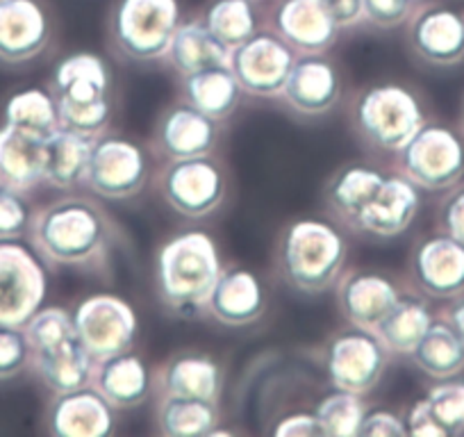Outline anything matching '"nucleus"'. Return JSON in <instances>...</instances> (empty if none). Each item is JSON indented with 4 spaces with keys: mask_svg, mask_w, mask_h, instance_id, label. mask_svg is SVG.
Here are the masks:
<instances>
[{
    "mask_svg": "<svg viewBox=\"0 0 464 437\" xmlns=\"http://www.w3.org/2000/svg\"><path fill=\"white\" fill-rule=\"evenodd\" d=\"M25 337L30 342L33 354H42V351H53L57 346L66 345V342L75 340V325L73 316L64 310V307H39L28 324L24 325Z\"/></svg>",
    "mask_w": 464,
    "mask_h": 437,
    "instance_id": "nucleus-38",
    "label": "nucleus"
},
{
    "mask_svg": "<svg viewBox=\"0 0 464 437\" xmlns=\"http://www.w3.org/2000/svg\"><path fill=\"white\" fill-rule=\"evenodd\" d=\"M410 44L428 64H458L464 60V15L444 5L426 7L412 21Z\"/></svg>",
    "mask_w": 464,
    "mask_h": 437,
    "instance_id": "nucleus-18",
    "label": "nucleus"
},
{
    "mask_svg": "<svg viewBox=\"0 0 464 437\" xmlns=\"http://www.w3.org/2000/svg\"><path fill=\"white\" fill-rule=\"evenodd\" d=\"M33 364L37 369L39 378L55 394L82 390V387L89 385L93 372V358L80 345L78 337L53 351L33 354Z\"/></svg>",
    "mask_w": 464,
    "mask_h": 437,
    "instance_id": "nucleus-29",
    "label": "nucleus"
},
{
    "mask_svg": "<svg viewBox=\"0 0 464 437\" xmlns=\"http://www.w3.org/2000/svg\"><path fill=\"white\" fill-rule=\"evenodd\" d=\"M414 0H364V19L378 28H396L412 15Z\"/></svg>",
    "mask_w": 464,
    "mask_h": 437,
    "instance_id": "nucleus-42",
    "label": "nucleus"
},
{
    "mask_svg": "<svg viewBox=\"0 0 464 437\" xmlns=\"http://www.w3.org/2000/svg\"><path fill=\"white\" fill-rule=\"evenodd\" d=\"M89 385L111 405V408H137L149 399L150 374L140 355L123 351L110 358L93 360Z\"/></svg>",
    "mask_w": 464,
    "mask_h": 437,
    "instance_id": "nucleus-20",
    "label": "nucleus"
},
{
    "mask_svg": "<svg viewBox=\"0 0 464 437\" xmlns=\"http://www.w3.org/2000/svg\"><path fill=\"white\" fill-rule=\"evenodd\" d=\"M428 403L435 413L437 422L446 428L449 435H462L464 432V383L449 381L440 383L428 392Z\"/></svg>",
    "mask_w": 464,
    "mask_h": 437,
    "instance_id": "nucleus-39",
    "label": "nucleus"
},
{
    "mask_svg": "<svg viewBox=\"0 0 464 437\" xmlns=\"http://www.w3.org/2000/svg\"><path fill=\"white\" fill-rule=\"evenodd\" d=\"M230 55L232 48L226 46L205 21H187L178 25L167 51L173 69L180 75H191L212 66H230Z\"/></svg>",
    "mask_w": 464,
    "mask_h": 437,
    "instance_id": "nucleus-26",
    "label": "nucleus"
},
{
    "mask_svg": "<svg viewBox=\"0 0 464 437\" xmlns=\"http://www.w3.org/2000/svg\"><path fill=\"white\" fill-rule=\"evenodd\" d=\"M226 180L221 169L208 158L173 160L162 176V196L178 214L208 217L221 205Z\"/></svg>",
    "mask_w": 464,
    "mask_h": 437,
    "instance_id": "nucleus-13",
    "label": "nucleus"
},
{
    "mask_svg": "<svg viewBox=\"0 0 464 437\" xmlns=\"http://www.w3.org/2000/svg\"><path fill=\"white\" fill-rule=\"evenodd\" d=\"M408 435L405 431V422L396 417L394 413L387 410H373V413L364 414L362 428H360V437H403Z\"/></svg>",
    "mask_w": 464,
    "mask_h": 437,
    "instance_id": "nucleus-44",
    "label": "nucleus"
},
{
    "mask_svg": "<svg viewBox=\"0 0 464 437\" xmlns=\"http://www.w3.org/2000/svg\"><path fill=\"white\" fill-rule=\"evenodd\" d=\"M446 321L450 324L455 333L459 335V340L464 342V298L455 301L453 306L449 307V315H446Z\"/></svg>",
    "mask_w": 464,
    "mask_h": 437,
    "instance_id": "nucleus-48",
    "label": "nucleus"
},
{
    "mask_svg": "<svg viewBox=\"0 0 464 437\" xmlns=\"http://www.w3.org/2000/svg\"><path fill=\"white\" fill-rule=\"evenodd\" d=\"M401 171L417 187L440 191L464 176V141L446 126H426L399 151Z\"/></svg>",
    "mask_w": 464,
    "mask_h": 437,
    "instance_id": "nucleus-7",
    "label": "nucleus"
},
{
    "mask_svg": "<svg viewBox=\"0 0 464 437\" xmlns=\"http://www.w3.org/2000/svg\"><path fill=\"white\" fill-rule=\"evenodd\" d=\"M360 132L373 146L399 153L423 128L421 102L401 84H376L360 96L355 110Z\"/></svg>",
    "mask_w": 464,
    "mask_h": 437,
    "instance_id": "nucleus-6",
    "label": "nucleus"
},
{
    "mask_svg": "<svg viewBox=\"0 0 464 437\" xmlns=\"http://www.w3.org/2000/svg\"><path fill=\"white\" fill-rule=\"evenodd\" d=\"M346 242L337 228L319 218H301L287 228L280 247V267L289 283L307 294L328 289L342 274Z\"/></svg>",
    "mask_w": 464,
    "mask_h": 437,
    "instance_id": "nucleus-4",
    "label": "nucleus"
},
{
    "mask_svg": "<svg viewBox=\"0 0 464 437\" xmlns=\"http://www.w3.org/2000/svg\"><path fill=\"white\" fill-rule=\"evenodd\" d=\"M34 248L53 265H84L105 248L110 221L87 199H62L33 217Z\"/></svg>",
    "mask_w": 464,
    "mask_h": 437,
    "instance_id": "nucleus-1",
    "label": "nucleus"
},
{
    "mask_svg": "<svg viewBox=\"0 0 464 437\" xmlns=\"http://www.w3.org/2000/svg\"><path fill=\"white\" fill-rule=\"evenodd\" d=\"M294 48L283 37L262 33L253 34L242 46L232 48L230 71L242 92L257 98L283 96L285 83L292 71Z\"/></svg>",
    "mask_w": 464,
    "mask_h": 437,
    "instance_id": "nucleus-11",
    "label": "nucleus"
},
{
    "mask_svg": "<svg viewBox=\"0 0 464 437\" xmlns=\"http://www.w3.org/2000/svg\"><path fill=\"white\" fill-rule=\"evenodd\" d=\"M46 269L14 239L0 242V324L24 328L46 298Z\"/></svg>",
    "mask_w": 464,
    "mask_h": 437,
    "instance_id": "nucleus-9",
    "label": "nucleus"
},
{
    "mask_svg": "<svg viewBox=\"0 0 464 437\" xmlns=\"http://www.w3.org/2000/svg\"><path fill=\"white\" fill-rule=\"evenodd\" d=\"M274 25L280 37L303 55H321L339 34L325 0H283L274 15Z\"/></svg>",
    "mask_w": 464,
    "mask_h": 437,
    "instance_id": "nucleus-15",
    "label": "nucleus"
},
{
    "mask_svg": "<svg viewBox=\"0 0 464 437\" xmlns=\"http://www.w3.org/2000/svg\"><path fill=\"white\" fill-rule=\"evenodd\" d=\"M33 358V349L19 325L0 324V381L19 376Z\"/></svg>",
    "mask_w": 464,
    "mask_h": 437,
    "instance_id": "nucleus-41",
    "label": "nucleus"
},
{
    "mask_svg": "<svg viewBox=\"0 0 464 437\" xmlns=\"http://www.w3.org/2000/svg\"><path fill=\"white\" fill-rule=\"evenodd\" d=\"M339 28H353L364 19V0H325Z\"/></svg>",
    "mask_w": 464,
    "mask_h": 437,
    "instance_id": "nucleus-47",
    "label": "nucleus"
},
{
    "mask_svg": "<svg viewBox=\"0 0 464 437\" xmlns=\"http://www.w3.org/2000/svg\"><path fill=\"white\" fill-rule=\"evenodd\" d=\"M111 423V405L93 387L57 394L48 413V428L57 437H105Z\"/></svg>",
    "mask_w": 464,
    "mask_h": 437,
    "instance_id": "nucleus-22",
    "label": "nucleus"
},
{
    "mask_svg": "<svg viewBox=\"0 0 464 437\" xmlns=\"http://www.w3.org/2000/svg\"><path fill=\"white\" fill-rule=\"evenodd\" d=\"M314 414L319 419L321 428H324V435L360 437V428H362L367 408H364L360 394L337 390L319 401Z\"/></svg>",
    "mask_w": 464,
    "mask_h": 437,
    "instance_id": "nucleus-37",
    "label": "nucleus"
},
{
    "mask_svg": "<svg viewBox=\"0 0 464 437\" xmlns=\"http://www.w3.org/2000/svg\"><path fill=\"white\" fill-rule=\"evenodd\" d=\"M221 367L208 355H178L164 367L162 383L169 396H187L217 403L221 394Z\"/></svg>",
    "mask_w": 464,
    "mask_h": 437,
    "instance_id": "nucleus-30",
    "label": "nucleus"
},
{
    "mask_svg": "<svg viewBox=\"0 0 464 437\" xmlns=\"http://www.w3.org/2000/svg\"><path fill=\"white\" fill-rule=\"evenodd\" d=\"M5 123L48 137L60 128L55 96L39 87L16 92L5 105Z\"/></svg>",
    "mask_w": 464,
    "mask_h": 437,
    "instance_id": "nucleus-34",
    "label": "nucleus"
},
{
    "mask_svg": "<svg viewBox=\"0 0 464 437\" xmlns=\"http://www.w3.org/2000/svg\"><path fill=\"white\" fill-rule=\"evenodd\" d=\"M178 25V0H119L111 12V34L116 46L140 62L167 57Z\"/></svg>",
    "mask_w": 464,
    "mask_h": 437,
    "instance_id": "nucleus-5",
    "label": "nucleus"
},
{
    "mask_svg": "<svg viewBox=\"0 0 464 437\" xmlns=\"http://www.w3.org/2000/svg\"><path fill=\"white\" fill-rule=\"evenodd\" d=\"M401 298L399 287L382 274H351L339 283V310L355 328L376 331V325Z\"/></svg>",
    "mask_w": 464,
    "mask_h": 437,
    "instance_id": "nucleus-21",
    "label": "nucleus"
},
{
    "mask_svg": "<svg viewBox=\"0 0 464 437\" xmlns=\"http://www.w3.org/2000/svg\"><path fill=\"white\" fill-rule=\"evenodd\" d=\"M96 137L82 132L57 128L46 137V167H44V182L55 189H71L84 182L89 158Z\"/></svg>",
    "mask_w": 464,
    "mask_h": 437,
    "instance_id": "nucleus-27",
    "label": "nucleus"
},
{
    "mask_svg": "<svg viewBox=\"0 0 464 437\" xmlns=\"http://www.w3.org/2000/svg\"><path fill=\"white\" fill-rule=\"evenodd\" d=\"M387 349L373 331L339 333L325 349V372L337 390L367 394L381 383Z\"/></svg>",
    "mask_w": 464,
    "mask_h": 437,
    "instance_id": "nucleus-10",
    "label": "nucleus"
},
{
    "mask_svg": "<svg viewBox=\"0 0 464 437\" xmlns=\"http://www.w3.org/2000/svg\"><path fill=\"white\" fill-rule=\"evenodd\" d=\"M266 296L260 278L248 269L223 271L209 294L208 310L226 325H248L265 312Z\"/></svg>",
    "mask_w": 464,
    "mask_h": 437,
    "instance_id": "nucleus-24",
    "label": "nucleus"
},
{
    "mask_svg": "<svg viewBox=\"0 0 464 437\" xmlns=\"http://www.w3.org/2000/svg\"><path fill=\"white\" fill-rule=\"evenodd\" d=\"M33 226V209L24 191L0 185V242L19 239Z\"/></svg>",
    "mask_w": 464,
    "mask_h": 437,
    "instance_id": "nucleus-40",
    "label": "nucleus"
},
{
    "mask_svg": "<svg viewBox=\"0 0 464 437\" xmlns=\"http://www.w3.org/2000/svg\"><path fill=\"white\" fill-rule=\"evenodd\" d=\"M146 155L132 141L105 137L93 141L84 185L102 199H130L146 185Z\"/></svg>",
    "mask_w": 464,
    "mask_h": 437,
    "instance_id": "nucleus-12",
    "label": "nucleus"
},
{
    "mask_svg": "<svg viewBox=\"0 0 464 437\" xmlns=\"http://www.w3.org/2000/svg\"><path fill=\"white\" fill-rule=\"evenodd\" d=\"M412 274L428 296H459L464 292V244L446 233L426 239L412 256Z\"/></svg>",
    "mask_w": 464,
    "mask_h": 437,
    "instance_id": "nucleus-17",
    "label": "nucleus"
},
{
    "mask_svg": "<svg viewBox=\"0 0 464 437\" xmlns=\"http://www.w3.org/2000/svg\"><path fill=\"white\" fill-rule=\"evenodd\" d=\"M405 431L412 437H449L446 428L437 422L428 399L417 401V403L410 408L408 419H405Z\"/></svg>",
    "mask_w": 464,
    "mask_h": 437,
    "instance_id": "nucleus-43",
    "label": "nucleus"
},
{
    "mask_svg": "<svg viewBox=\"0 0 464 437\" xmlns=\"http://www.w3.org/2000/svg\"><path fill=\"white\" fill-rule=\"evenodd\" d=\"M110 71L93 53L64 57L53 73L60 126L96 137L110 121Z\"/></svg>",
    "mask_w": 464,
    "mask_h": 437,
    "instance_id": "nucleus-3",
    "label": "nucleus"
},
{
    "mask_svg": "<svg viewBox=\"0 0 464 437\" xmlns=\"http://www.w3.org/2000/svg\"><path fill=\"white\" fill-rule=\"evenodd\" d=\"M221 274L217 244L198 230L176 235L158 253V292L173 310H198L208 306Z\"/></svg>",
    "mask_w": 464,
    "mask_h": 437,
    "instance_id": "nucleus-2",
    "label": "nucleus"
},
{
    "mask_svg": "<svg viewBox=\"0 0 464 437\" xmlns=\"http://www.w3.org/2000/svg\"><path fill=\"white\" fill-rule=\"evenodd\" d=\"M276 435L278 437H324V428H321L316 414H289V417L280 419L276 426Z\"/></svg>",
    "mask_w": 464,
    "mask_h": 437,
    "instance_id": "nucleus-46",
    "label": "nucleus"
},
{
    "mask_svg": "<svg viewBox=\"0 0 464 437\" xmlns=\"http://www.w3.org/2000/svg\"><path fill=\"white\" fill-rule=\"evenodd\" d=\"M385 180L381 171L372 167H362V164H353V167H346L334 176V180L330 182V203L337 209L339 214L348 218H358L360 209L369 203L373 194L378 191L381 182Z\"/></svg>",
    "mask_w": 464,
    "mask_h": 437,
    "instance_id": "nucleus-35",
    "label": "nucleus"
},
{
    "mask_svg": "<svg viewBox=\"0 0 464 437\" xmlns=\"http://www.w3.org/2000/svg\"><path fill=\"white\" fill-rule=\"evenodd\" d=\"M187 105L203 112L212 121H223L235 112L242 98V87L230 71V66H212L185 75L182 83Z\"/></svg>",
    "mask_w": 464,
    "mask_h": 437,
    "instance_id": "nucleus-28",
    "label": "nucleus"
},
{
    "mask_svg": "<svg viewBox=\"0 0 464 437\" xmlns=\"http://www.w3.org/2000/svg\"><path fill=\"white\" fill-rule=\"evenodd\" d=\"M51 21L39 0H0V62L21 64L46 48Z\"/></svg>",
    "mask_w": 464,
    "mask_h": 437,
    "instance_id": "nucleus-14",
    "label": "nucleus"
},
{
    "mask_svg": "<svg viewBox=\"0 0 464 437\" xmlns=\"http://www.w3.org/2000/svg\"><path fill=\"white\" fill-rule=\"evenodd\" d=\"M419 203V189L410 178L385 176L376 194L360 209L355 224L376 238H396L412 226Z\"/></svg>",
    "mask_w": 464,
    "mask_h": 437,
    "instance_id": "nucleus-16",
    "label": "nucleus"
},
{
    "mask_svg": "<svg viewBox=\"0 0 464 437\" xmlns=\"http://www.w3.org/2000/svg\"><path fill=\"white\" fill-rule=\"evenodd\" d=\"M203 21L230 48L248 42L257 28L251 0H214L205 12Z\"/></svg>",
    "mask_w": 464,
    "mask_h": 437,
    "instance_id": "nucleus-36",
    "label": "nucleus"
},
{
    "mask_svg": "<svg viewBox=\"0 0 464 437\" xmlns=\"http://www.w3.org/2000/svg\"><path fill=\"white\" fill-rule=\"evenodd\" d=\"M75 337L93 360L130 351L137 337L135 310L114 294H93L73 310Z\"/></svg>",
    "mask_w": 464,
    "mask_h": 437,
    "instance_id": "nucleus-8",
    "label": "nucleus"
},
{
    "mask_svg": "<svg viewBox=\"0 0 464 437\" xmlns=\"http://www.w3.org/2000/svg\"><path fill=\"white\" fill-rule=\"evenodd\" d=\"M46 137L5 123L0 128V185L28 191L44 182Z\"/></svg>",
    "mask_w": 464,
    "mask_h": 437,
    "instance_id": "nucleus-23",
    "label": "nucleus"
},
{
    "mask_svg": "<svg viewBox=\"0 0 464 437\" xmlns=\"http://www.w3.org/2000/svg\"><path fill=\"white\" fill-rule=\"evenodd\" d=\"M440 221L441 230H444L449 238L464 244V187H459L458 191H453V194L444 200Z\"/></svg>",
    "mask_w": 464,
    "mask_h": 437,
    "instance_id": "nucleus-45",
    "label": "nucleus"
},
{
    "mask_svg": "<svg viewBox=\"0 0 464 437\" xmlns=\"http://www.w3.org/2000/svg\"><path fill=\"white\" fill-rule=\"evenodd\" d=\"M160 432L169 437H208L217 431L218 410L214 401L169 396L158 410Z\"/></svg>",
    "mask_w": 464,
    "mask_h": 437,
    "instance_id": "nucleus-33",
    "label": "nucleus"
},
{
    "mask_svg": "<svg viewBox=\"0 0 464 437\" xmlns=\"http://www.w3.org/2000/svg\"><path fill=\"white\" fill-rule=\"evenodd\" d=\"M410 355L426 376L440 381L458 376L464 369V342L450 328L449 321H432Z\"/></svg>",
    "mask_w": 464,
    "mask_h": 437,
    "instance_id": "nucleus-31",
    "label": "nucleus"
},
{
    "mask_svg": "<svg viewBox=\"0 0 464 437\" xmlns=\"http://www.w3.org/2000/svg\"><path fill=\"white\" fill-rule=\"evenodd\" d=\"M432 324V315L428 306L419 298H403L387 312L385 319L376 325V335L385 345L387 351L399 355H410L419 345L426 331Z\"/></svg>",
    "mask_w": 464,
    "mask_h": 437,
    "instance_id": "nucleus-32",
    "label": "nucleus"
},
{
    "mask_svg": "<svg viewBox=\"0 0 464 437\" xmlns=\"http://www.w3.org/2000/svg\"><path fill=\"white\" fill-rule=\"evenodd\" d=\"M217 121L191 105H176L164 112L158 126V144L171 160L208 158L217 144Z\"/></svg>",
    "mask_w": 464,
    "mask_h": 437,
    "instance_id": "nucleus-25",
    "label": "nucleus"
},
{
    "mask_svg": "<svg viewBox=\"0 0 464 437\" xmlns=\"http://www.w3.org/2000/svg\"><path fill=\"white\" fill-rule=\"evenodd\" d=\"M342 93L339 73L325 57L303 55L294 62L283 96L296 112L316 117L333 110Z\"/></svg>",
    "mask_w": 464,
    "mask_h": 437,
    "instance_id": "nucleus-19",
    "label": "nucleus"
}]
</instances>
